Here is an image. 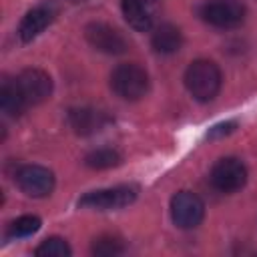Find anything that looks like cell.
Masks as SVG:
<instances>
[{"mask_svg":"<svg viewBox=\"0 0 257 257\" xmlns=\"http://www.w3.org/2000/svg\"><path fill=\"white\" fill-rule=\"evenodd\" d=\"M201 16L215 28H237L245 20V4L241 0H209L201 6Z\"/></svg>","mask_w":257,"mask_h":257,"instance_id":"cell-6","label":"cell"},{"mask_svg":"<svg viewBox=\"0 0 257 257\" xmlns=\"http://www.w3.org/2000/svg\"><path fill=\"white\" fill-rule=\"evenodd\" d=\"M84 165L88 169H96V171L110 169V167L120 165V155L114 149H96L84 157Z\"/></svg>","mask_w":257,"mask_h":257,"instance_id":"cell-16","label":"cell"},{"mask_svg":"<svg viewBox=\"0 0 257 257\" xmlns=\"http://www.w3.org/2000/svg\"><path fill=\"white\" fill-rule=\"evenodd\" d=\"M122 16L128 22L131 28L137 32H147L153 26V12L149 8L147 0H122L120 2Z\"/></svg>","mask_w":257,"mask_h":257,"instance_id":"cell-12","label":"cell"},{"mask_svg":"<svg viewBox=\"0 0 257 257\" xmlns=\"http://www.w3.org/2000/svg\"><path fill=\"white\" fill-rule=\"evenodd\" d=\"M221 70L213 60H193L185 70V86L189 94L199 102L213 100L221 90Z\"/></svg>","mask_w":257,"mask_h":257,"instance_id":"cell-1","label":"cell"},{"mask_svg":"<svg viewBox=\"0 0 257 257\" xmlns=\"http://www.w3.org/2000/svg\"><path fill=\"white\" fill-rule=\"evenodd\" d=\"M26 100L16 84V80H4L0 86V108L8 116H20L26 108Z\"/></svg>","mask_w":257,"mask_h":257,"instance_id":"cell-14","label":"cell"},{"mask_svg":"<svg viewBox=\"0 0 257 257\" xmlns=\"http://www.w3.org/2000/svg\"><path fill=\"white\" fill-rule=\"evenodd\" d=\"M90 253L96 257H114L124 253V243L116 235H98L90 245Z\"/></svg>","mask_w":257,"mask_h":257,"instance_id":"cell-15","label":"cell"},{"mask_svg":"<svg viewBox=\"0 0 257 257\" xmlns=\"http://www.w3.org/2000/svg\"><path fill=\"white\" fill-rule=\"evenodd\" d=\"M84 38L94 50L104 52V54H122L128 48L126 38L116 28H112L110 24H104V22L86 24L84 26Z\"/></svg>","mask_w":257,"mask_h":257,"instance_id":"cell-8","label":"cell"},{"mask_svg":"<svg viewBox=\"0 0 257 257\" xmlns=\"http://www.w3.org/2000/svg\"><path fill=\"white\" fill-rule=\"evenodd\" d=\"M104 114L94 110V108H88V106H78V108H70L68 110V124L72 126V131L76 135H92L96 131L102 128L104 124Z\"/></svg>","mask_w":257,"mask_h":257,"instance_id":"cell-11","label":"cell"},{"mask_svg":"<svg viewBox=\"0 0 257 257\" xmlns=\"http://www.w3.org/2000/svg\"><path fill=\"white\" fill-rule=\"evenodd\" d=\"M149 84V72L137 62H122L110 72V88L122 100H141Z\"/></svg>","mask_w":257,"mask_h":257,"instance_id":"cell-2","label":"cell"},{"mask_svg":"<svg viewBox=\"0 0 257 257\" xmlns=\"http://www.w3.org/2000/svg\"><path fill=\"white\" fill-rule=\"evenodd\" d=\"M151 44L155 48V52L159 54H173L181 48L183 44V34L175 24H159L151 36Z\"/></svg>","mask_w":257,"mask_h":257,"instance_id":"cell-13","label":"cell"},{"mask_svg":"<svg viewBox=\"0 0 257 257\" xmlns=\"http://www.w3.org/2000/svg\"><path fill=\"white\" fill-rule=\"evenodd\" d=\"M14 181L24 195L34 199L48 197L54 189V173L42 165H22L14 173Z\"/></svg>","mask_w":257,"mask_h":257,"instance_id":"cell-5","label":"cell"},{"mask_svg":"<svg viewBox=\"0 0 257 257\" xmlns=\"http://www.w3.org/2000/svg\"><path fill=\"white\" fill-rule=\"evenodd\" d=\"M42 221L36 215H22L8 225V237H28L40 229Z\"/></svg>","mask_w":257,"mask_h":257,"instance_id":"cell-18","label":"cell"},{"mask_svg":"<svg viewBox=\"0 0 257 257\" xmlns=\"http://www.w3.org/2000/svg\"><path fill=\"white\" fill-rule=\"evenodd\" d=\"M205 217V203L191 191H179L171 199V219L179 229H195Z\"/></svg>","mask_w":257,"mask_h":257,"instance_id":"cell-7","label":"cell"},{"mask_svg":"<svg viewBox=\"0 0 257 257\" xmlns=\"http://www.w3.org/2000/svg\"><path fill=\"white\" fill-rule=\"evenodd\" d=\"M235 120H227V122H219V124H215L211 131H209V139H219V137H223V135H229V133H233L235 131Z\"/></svg>","mask_w":257,"mask_h":257,"instance_id":"cell-19","label":"cell"},{"mask_svg":"<svg viewBox=\"0 0 257 257\" xmlns=\"http://www.w3.org/2000/svg\"><path fill=\"white\" fill-rule=\"evenodd\" d=\"M16 84L26 104H40L52 94V78L40 68H24L16 78Z\"/></svg>","mask_w":257,"mask_h":257,"instance_id":"cell-9","label":"cell"},{"mask_svg":"<svg viewBox=\"0 0 257 257\" xmlns=\"http://www.w3.org/2000/svg\"><path fill=\"white\" fill-rule=\"evenodd\" d=\"M137 199V187L133 185H118L110 189H98L90 191L84 197L78 199V207L82 209H94V211H114L128 207Z\"/></svg>","mask_w":257,"mask_h":257,"instance_id":"cell-3","label":"cell"},{"mask_svg":"<svg viewBox=\"0 0 257 257\" xmlns=\"http://www.w3.org/2000/svg\"><path fill=\"white\" fill-rule=\"evenodd\" d=\"M211 185L221 193H235L241 191L247 183V169L241 159L237 157H223L219 159L209 175Z\"/></svg>","mask_w":257,"mask_h":257,"instance_id":"cell-4","label":"cell"},{"mask_svg":"<svg viewBox=\"0 0 257 257\" xmlns=\"http://www.w3.org/2000/svg\"><path fill=\"white\" fill-rule=\"evenodd\" d=\"M70 253V245L62 237H48L34 249V255L38 257H68Z\"/></svg>","mask_w":257,"mask_h":257,"instance_id":"cell-17","label":"cell"},{"mask_svg":"<svg viewBox=\"0 0 257 257\" xmlns=\"http://www.w3.org/2000/svg\"><path fill=\"white\" fill-rule=\"evenodd\" d=\"M54 20V10L46 4L34 6L32 10H28L24 14V18L20 20L18 26V38L22 42H32L36 36H40Z\"/></svg>","mask_w":257,"mask_h":257,"instance_id":"cell-10","label":"cell"}]
</instances>
